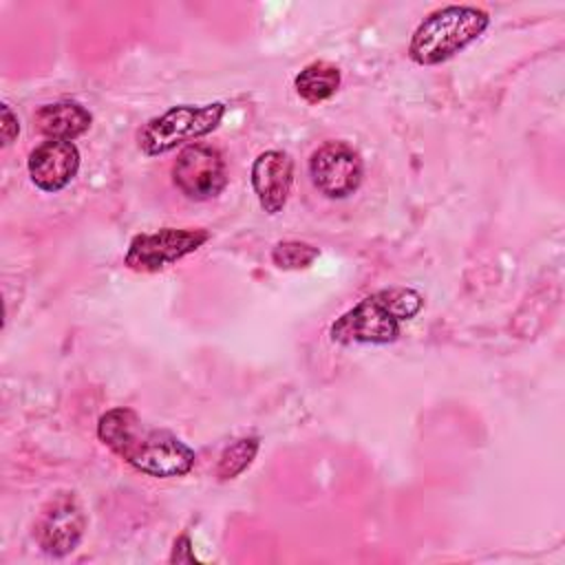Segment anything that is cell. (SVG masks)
Segmentation results:
<instances>
[{"label":"cell","instance_id":"6","mask_svg":"<svg viewBox=\"0 0 565 565\" xmlns=\"http://www.w3.org/2000/svg\"><path fill=\"white\" fill-rule=\"evenodd\" d=\"M172 183L190 201H210L227 185L223 154L207 143H188L172 163Z\"/></svg>","mask_w":565,"mask_h":565},{"label":"cell","instance_id":"5","mask_svg":"<svg viewBox=\"0 0 565 565\" xmlns=\"http://www.w3.org/2000/svg\"><path fill=\"white\" fill-rule=\"evenodd\" d=\"M207 238L210 232L203 227H161L157 232H141L132 236L124 263L132 271L152 274L196 252Z\"/></svg>","mask_w":565,"mask_h":565},{"label":"cell","instance_id":"1","mask_svg":"<svg viewBox=\"0 0 565 565\" xmlns=\"http://www.w3.org/2000/svg\"><path fill=\"white\" fill-rule=\"evenodd\" d=\"M97 437L128 466L159 479L188 475L196 459L174 433L146 424L128 406L106 411L97 422Z\"/></svg>","mask_w":565,"mask_h":565},{"label":"cell","instance_id":"4","mask_svg":"<svg viewBox=\"0 0 565 565\" xmlns=\"http://www.w3.org/2000/svg\"><path fill=\"white\" fill-rule=\"evenodd\" d=\"M223 115H225L223 102H212L203 106H192V104L172 106L170 110L148 119L139 128L137 143L143 154L157 157L174 150L185 141L210 135L221 124Z\"/></svg>","mask_w":565,"mask_h":565},{"label":"cell","instance_id":"7","mask_svg":"<svg viewBox=\"0 0 565 565\" xmlns=\"http://www.w3.org/2000/svg\"><path fill=\"white\" fill-rule=\"evenodd\" d=\"M86 516L75 492H55L40 510L33 527L38 545L51 556H66L84 536Z\"/></svg>","mask_w":565,"mask_h":565},{"label":"cell","instance_id":"10","mask_svg":"<svg viewBox=\"0 0 565 565\" xmlns=\"http://www.w3.org/2000/svg\"><path fill=\"white\" fill-rule=\"evenodd\" d=\"M294 185V161L285 150H265L252 163V188L267 214H278Z\"/></svg>","mask_w":565,"mask_h":565},{"label":"cell","instance_id":"2","mask_svg":"<svg viewBox=\"0 0 565 565\" xmlns=\"http://www.w3.org/2000/svg\"><path fill=\"white\" fill-rule=\"evenodd\" d=\"M424 307V296L411 287H386L353 305L331 327L338 344H388L395 342L402 322L413 320Z\"/></svg>","mask_w":565,"mask_h":565},{"label":"cell","instance_id":"13","mask_svg":"<svg viewBox=\"0 0 565 565\" xmlns=\"http://www.w3.org/2000/svg\"><path fill=\"white\" fill-rule=\"evenodd\" d=\"M258 446H260L258 437H241V439L232 441L230 446H225V450L221 452L218 463H216V477L221 481H230V479L238 477L254 461Z\"/></svg>","mask_w":565,"mask_h":565},{"label":"cell","instance_id":"14","mask_svg":"<svg viewBox=\"0 0 565 565\" xmlns=\"http://www.w3.org/2000/svg\"><path fill=\"white\" fill-rule=\"evenodd\" d=\"M318 256L320 249L302 241H280L271 249V260L280 269H307Z\"/></svg>","mask_w":565,"mask_h":565},{"label":"cell","instance_id":"12","mask_svg":"<svg viewBox=\"0 0 565 565\" xmlns=\"http://www.w3.org/2000/svg\"><path fill=\"white\" fill-rule=\"evenodd\" d=\"M340 82H342L340 68L331 62H324V60L307 64L294 77L296 93L309 104H318V102L329 99L340 88Z\"/></svg>","mask_w":565,"mask_h":565},{"label":"cell","instance_id":"9","mask_svg":"<svg viewBox=\"0 0 565 565\" xmlns=\"http://www.w3.org/2000/svg\"><path fill=\"white\" fill-rule=\"evenodd\" d=\"M26 170L35 188L42 192H60L79 170V150L73 141L46 139L31 150Z\"/></svg>","mask_w":565,"mask_h":565},{"label":"cell","instance_id":"11","mask_svg":"<svg viewBox=\"0 0 565 565\" xmlns=\"http://www.w3.org/2000/svg\"><path fill=\"white\" fill-rule=\"evenodd\" d=\"M93 124V115L77 102L60 99L53 104H44L35 113V128L46 139L55 141H73L84 135Z\"/></svg>","mask_w":565,"mask_h":565},{"label":"cell","instance_id":"15","mask_svg":"<svg viewBox=\"0 0 565 565\" xmlns=\"http://www.w3.org/2000/svg\"><path fill=\"white\" fill-rule=\"evenodd\" d=\"M2 119H0V132H2V146H9L15 137H18V132H20V121H18V117H15V113L11 110V106L4 102L2 104Z\"/></svg>","mask_w":565,"mask_h":565},{"label":"cell","instance_id":"8","mask_svg":"<svg viewBox=\"0 0 565 565\" xmlns=\"http://www.w3.org/2000/svg\"><path fill=\"white\" fill-rule=\"evenodd\" d=\"M309 177L318 192L329 199H347L364 177L358 150L344 141H327L313 150L309 159Z\"/></svg>","mask_w":565,"mask_h":565},{"label":"cell","instance_id":"3","mask_svg":"<svg viewBox=\"0 0 565 565\" xmlns=\"http://www.w3.org/2000/svg\"><path fill=\"white\" fill-rule=\"evenodd\" d=\"M488 24L490 15L470 4H448L435 9L413 31L408 57L422 66L441 64L481 38Z\"/></svg>","mask_w":565,"mask_h":565}]
</instances>
